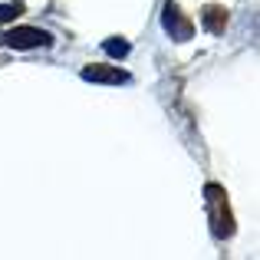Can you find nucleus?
<instances>
[{"label": "nucleus", "mask_w": 260, "mask_h": 260, "mask_svg": "<svg viewBox=\"0 0 260 260\" xmlns=\"http://www.w3.org/2000/svg\"><path fill=\"white\" fill-rule=\"evenodd\" d=\"M204 194H208V208H211V221H214V234L217 237H231V234H234V217H231L224 188L208 184V191H204Z\"/></svg>", "instance_id": "obj_1"}, {"label": "nucleus", "mask_w": 260, "mask_h": 260, "mask_svg": "<svg viewBox=\"0 0 260 260\" xmlns=\"http://www.w3.org/2000/svg\"><path fill=\"white\" fill-rule=\"evenodd\" d=\"M0 43L13 46V50H33V46H50L53 37L43 30H37V26H13V30H7L4 37H0Z\"/></svg>", "instance_id": "obj_2"}, {"label": "nucleus", "mask_w": 260, "mask_h": 260, "mask_svg": "<svg viewBox=\"0 0 260 260\" xmlns=\"http://www.w3.org/2000/svg\"><path fill=\"white\" fill-rule=\"evenodd\" d=\"M165 30L172 33L175 40H188L191 30H194V23L181 13V7H178V4H168L165 7Z\"/></svg>", "instance_id": "obj_3"}, {"label": "nucleus", "mask_w": 260, "mask_h": 260, "mask_svg": "<svg viewBox=\"0 0 260 260\" xmlns=\"http://www.w3.org/2000/svg\"><path fill=\"white\" fill-rule=\"evenodd\" d=\"M83 79H89V83H125L128 73L119 70V66H106V63H92L83 70Z\"/></svg>", "instance_id": "obj_4"}, {"label": "nucleus", "mask_w": 260, "mask_h": 260, "mask_svg": "<svg viewBox=\"0 0 260 260\" xmlns=\"http://www.w3.org/2000/svg\"><path fill=\"white\" fill-rule=\"evenodd\" d=\"M201 20H204V26H208L211 33H224V26H228V10L224 7H204V13H201Z\"/></svg>", "instance_id": "obj_5"}, {"label": "nucleus", "mask_w": 260, "mask_h": 260, "mask_svg": "<svg viewBox=\"0 0 260 260\" xmlns=\"http://www.w3.org/2000/svg\"><path fill=\"white\" fill-rule=\"evenodd\" d=\"M20 13H23V4H7V7H0V23H7V20L10 17H20Z\"/></svg>", "instance_id": "obj_6"}, {"label": "nucleus", "mask_w": 260, "mask_h": 260, "mask_svg": "<svg viewBox=\"0 0 260 260\" xmlns=\"http://www.w3.org/2000/svg\"><path fill=\"white\" fill-rule=\"evenodd\" d=\"M106 50L112 53V56H125V53H128V43H122V40H119V43H115V40H106Z\"/></svg>", "instance_id": "obj_7"}]
</instances>
